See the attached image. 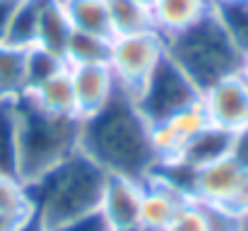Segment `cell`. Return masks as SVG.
I'll return each instance as SVG.
<instances>
[{
  "instance_id": "cell-1",
  "label": "cell",
  "mask_w": 248,
  "mask_h": 231,
  "mask_svg": "<svg viewBox=\"0 0 248 231\" xmlns=\"http://www.w3.org/2000/svg\"><path fill=\"white\" fill-rule=\"evenodd\" d=\"M80 150L106 173L142 183L159 161L152 145V123L121 87L106 106L80 121Z\"/></svg>"
},
{
  "instance_id": "cell-2",
  "label": "cell",
  "mask_w": 248,
  "mask_h": 231,
  "mask_svg": "<svg viewBox=\"0 0 248 231\" xmlns=\"http://www.w3.org/2000/svg\"><path fill=\"white\" fill-rule=\"evenodd\" d=\"M106 176L108 173L92 156L78 150L39 181L27 185L31 210L46 229L101 210Z\"/></svg>"
},
{
  "instance_id": "cell-3",
  "label": "cell",
  "mask_w": 248,
  "mask_h": 231,
  "mask_svg": "<svg viewBox=\"0 0 248 231\" xmlns=\"http://www.w3.org/2000/svg\"><path fill=\"white\" fill-rule=\"evenodd\" d=\"M17 173L24 185L39 181L53 166L80 150V118L41 108L27 94L15 99Z\"/></svg>"
},
{
  "instance_id": "cell-4",
  "label": "cell",
  "mask_w": 248,
  "mask_h": 231,
  "mask_svg": "<svg viewBox=\"0 0 248 231\" xmlns=\"http://www.w3.org/2000/svg\"><path fill=\"white\" fill-rule=\"evenodd\" d=\"M164 44L169 58L190 77V82L200 92L222 77L239 73L244 56L215 7L188 29L166 36Z\"/></svg>"
},
{
  "instance_id": "cell-5",
  "label": "cell",
  "mask_w": 248,
  "mask_h": 231,
  "mask_svg": "<svg viewBox=\"0 0 248 231\" xmlns=\"http://www.w3.org/2000/svg\"><path fill=\"white\" fill-rule=\"evenodd\" d=\"M200 94L202 92L190 82V77L169 58V53H164V58L150 73L147 82L133 96V101L138 104L142 116L155 125V123L169 118L171 113L198 104Z\"/></svg>"
},
{
  "instance_id": "cell-6",
  "label": "cell",
  "mask_w": 248,
  "mask_h": 231,
  "mask_svg": "<svg viewBox=\"0 0 248 231\" xmlns=\"http://www.w3.org/2000/svg\"><path fill=\"white\" fill-rule=\"evenodd\" d=\"M166 44L157 31L135 34V36H116L111 41V58L108 68L116 77V84L135 96L140 87L147 82L150 73L164 58Z\"/></svg>"
},
{
  "instance_id": "cell-7",
  "label": "cell",
  "mask_w": 248,
  "mask_h": 231,
  "mask_svg": "<svg viewBox=\"0 0 248 231\" xmlns=\"http://www.w3.org/2000/svg\"><path fill=\"white\" fill-rule=\"evenodd\" d=\"M210 125L236 133L248 125V82L239 73L217 79L200 94Z\"/></svg>"
},
{
  "instance_id": "cell-8",
  "label": "cell",
  "mask_w": 248,
  "mask_h": 231,
  "mask_svg": "<svg viewBox=\"0 0 248 231\" xmlns=\"http://www.w3.org/2000/svg\"><path fill=\"white\" fill-rule=\"evenodd\" d=\"M207 125H210V121H207V113L200 101L155 123L152 125V145H155L157 156L159 159L178 156L188 147V142L195 140Z\"/></svg>"
},
{
  "instance_id": "cell-9",
  "label": "cell",
  "mask_w": 248,
  "mask_h": 231,
  "mask_svg": "<svg viewBox=\"0 0 248 231\" xmlns=\"http://www.w3.org/2000/svg\"><path fill=\"white\" fill-rule=\"evenodd\" d=\"M244 166L232 156H219L205 166L195 169V188H193V200L198 202H212V205H232V200L239 193L241 178H244Z\"/></svg>"
},
{
  "instance_id": "cell-10",
  "label": "cell",
  "mask_w": 248,
  "mask_h": 231,
  "mask_svg": "<svg viewBox=\"0 0 248 231\" xmlns=\"http://www.w3.org/2000/svg\"><path fill=\"white\" fill-rule=\"evenodd\" d=\"M142 193L145 183L125 176H106L104 198H101V212L108 219L113 229L121 227H135L140 224V207H142Z\"/></svg>"
},
{
  "instance_id": "cell-11",
  "label": "cell",
  "mask_w": 248,
  "mask_h": 231,
  "mask_svg": "<svg viewBox=\"0 0 248 231\" xmlns=\"http://www.w3.org/2000/svg\"><path fill=\"white\" fill-rule=\"evenodd\" d=\"M73 77V89H75V106H78V118L84 121L92 113H96L106 101L113 96L118 89L116 77L111 73L108 63L99 65H68Z\"/></svg>"
},
{
  "instance_id": "cell-12",
  "label": "cell",
  "mask_w": 248,
  "mask_h": 231,
  "mask_svg": "<svg viewBox=\"0 0 248 231\" xmlns=\"http://www.w3.org/2000/svg\"><path fill=\"white\" fill-rule=\"evenodd\" d=\"M186 202L190 200L178 190H173L171 185L157 178H147L142 193V207H140V227H145L147 231H164Z\"/></svg>"
},
{
  "instance_id": "cell-13",
  "label": "cell",
  "mask_w": 248,
  "mask_h": 231,
  "mask_svg": "<svg viewBox=\"0 0 248 231\" xmlns=\"http://www.w3.org/2000/svg\"><path fill=\"white\" fill-rule=\"evenodd\" d=\"M212 7H215L212 0H155L152 15L157 34L162 39L178 34L190 24L200 22L205 15H210Z\"/></svg>"
},
{
  "instance_id": "cell-14",
  "label": "cell",
  "mask_w": 248,
  "mask_h": 231,
  "mask_svg": "<svg viewBox=\"0 0 248 231\" xmlns=\"http://www.w3.org/2000/svg\"><path fill=\"white\" fill-rule=\"evenodd\" d=\"M73 34V24L68 19V12L61 0H44L39 12V27H36V44L39 48L58 56L65 61L68 41Z\"/></svg>"
},
{
  "instance_id": "cell-15",
  "label": "cell",
  "mask_w": 248,
  "mask_h": 231,
  "mask_svg": "<svg viewBox=\"0 0 248 231\" xmlns=\"http://www.w3.org/2000/svg\"><path fill=\"white\" fill-rule=\"evenodd\" d=\"M31 101H36L41 108L58 113V116H75L78 118V106H75V89H73V77L70 68L58 70L56 75L46 77L41 84L27 92Z\"/></svg>"
},
{
  "instance_id": "cell-16",
  "label": "cell",
  "mask_w": 248,
  "mask_h": 231,
  "mask_svg": "<svg viewBox=\"0 0 248 231\" xmlns=\"http://www.w3.org/2000/svg\"><path fill=\"white\" fill-rule=\"evenodd\" d=\"M75 31L113 39L111 15L106 0H61Z\"/></svg>"
},
{
  "instance_id": "cell-17",
  "label": "cell",
  "mask_w": 248,
  "mask_h": 231,
  "mask_svg": "<svg viewBox=\"0 0 248 231\" xmlns=\"http://www.w3.org/2000/svg\"><path fill=\"white\" fill-rule=\"evenodd\" d=\"M106 2H108L111 27H113V39L157 31L152 7H147L138 0H106Z\"/></svg>"
},
{
  "instance_id": "cell-18",
  "label": "cell",
  "mask_w": 248,
  "mask_h": 231,
  "mask_svg": "<svg viewBox=\"0 0 248 231\" xmlns=\"http://www.w3.org/2000/svg\"><path fill=\"white\" fill-rule=\"evenodd\" d=\"M27 51L0 44V99H19L27 94Z\"/></svg>"
},
{
  "instance_id": "cell-19",
  "label": "cell",
  "mask_w": 248,
  "mask_h": 231,
  "mask_svg": "<svg viewBox=\"0 0 248 231\" xmlns=\"http://www.w3.org/2000/svg\"><path fill=\"white\" fill-rule=\"evenodd\" d=\"M229 150H232V133L215 128V125H207L195 140L188 142V147L178 154V159H183L186 164L198 169V166H205L219 156H227Z\"/></svg>"
},
{
  "instance_id": "cell-20",
  "label": "cell",
  "mask_w": 248,
  "mask_h": 231,
  "mask_svg": "<svg viewBox=\"0 0 248 231\" xmlns=\"http://www.w3.org/2000/svg\"><path fill=\"white\" fill-rule=\"evenodd\" d=\"M41 2L44 0H19L17 2L2 44L19 46V48H31L36 44V27H39Z\"/></svg>"
},
{
  "instance_id": "cell-21",
  "label": "cell",
  "mask_w": 248,
  "mask_h": 231,
  "mask_svg": "<svg viewBox=\"0 0 248 231\" xmlns=\"http://www.w3.org/2000/svg\"><path fill=\"white\" fill-rule=\"evenodd\" d=\"M111 41L113 39H104V36H94V34H84L75 31L70 34L68 41V51H65V63L68 65H99V63H108L111 58Z\"/></svg>"
},
{
  "instance_id": "cell-22",
  "label": "cell",
  "mask_w": 248,
  "mask_h": 231,
  "mask_svg": "<svg viewBox=\"0 0 248 231\" xmlns=\"http://www.w3.org/2000/svg\"><path fill=\"white\" fill-rule=\"evenodd\" d=\"M0 173L17 176V116L15 99H0Z\"/></svg>"
},
{
  "instance_id": "cell-23",
  "label": "cell",
  "mask_w": 248,
  "mask_h": 231,
  "mask_svg": "<svg viewBox=\"0 0 248 231\" xmlns=\"http://www.w3.org/2000/svg\"><path fill=\"white\" fill-rule=\"evenodd\" d=\"M68 68V63L39 46H31L27 51V92L34 89L36 84H41L46 77L56 75L58 70Z\"/></svg>"
},
{
  "instance_id": "cell-24",
  "label": "cell",
  "mask_w": 248,
  "mask_h": 231,
  "mask_svg": "<svg viewBox=\"0 0 248 231\" xmlns=\"http://www.w3.org/2000/svg\"><path fill=\"white\" fill-rule=\"evenodd\" d=\"M0 212L7 215H31V200L27 185L10 173H0Z\"/></svg>"
},
{
  "instance_id": "cell-25",
  "label": "cell",
  "mask_w": 248,
  "mask_h": 231,
  "mask_svg": "<svg viewBox=\"0 0 248 231\" xmlns=\"http://www.w3.org/2000/svg\"><path fill=\"white\" fill-rule=\"evenodd\" d=\"M164 231H210L207 219H205V212H202V205L198 200L186 202L176 212V217L169 222V227Z\"/></svg>"
},
{
  "instance_id": "cell-26",
  "label": "cell",
  "mask_w": 248,
  "mask_h": 231,
  "mask_svg": "<svg viewBox=\"0 0 248 231\" xmlns=\"http://www.w3.org/2000/svg\"><path fill=\"white\" fill-rule=\"evenodd\" d=\"M210 231H239L241 215L229 210L227 205H212V202H200Z\"/></svg>"
},
{
  "instance_id": "cell-27",
  "label": "cell",
  "mask_w": 248,
  "mask_h": 231,
  "mask_svg": "<svg viewBox=\"0 0 248 231\" xmlns=\"http://www.w3.org/2000/svg\"><path fill=\"white\" fill-rule=\"evenodd\" d=\"M48 231H113V227L108 224V219L104 217L101 210H94L89 215H82L73 222H65L61 227H53Z\"/></svg>"
},
{
  "instance_id": "cell-28",
  "label": "cell",
  "mask_w": 248,
  "mask_h": 231,
  "mask_svg": "<svg viewBox=\"0 0 248 231\" xmlns=\"http://www.w3.org/2000/svg\"><path fill=\"white\" fill-rule=\"evenodd\" d=\"M229 154L244 166L248 169V125H244L241 130L232 133V150Z\"/></svg>"
},
{
  "instance_id": "cell-29",
  "label": "cell",
  "mask_w": 248,
  "mask_h": 231,
  "mask_svg": "<svg viewBox=\"0 0 248 231\" xmlns=\"http://www.w3.org/2000/svg\"><path fill=\"white\" fill-rule=\"evenodd\" d=\"M229 210H234L236 215H244V212H248V169L244 171V178H241L239 193H236V198L232 200Z\"/></svg>"
},
{
  "instance_id": "cell-30",
  "label": "cell",
  "mask_w": 248,
  "mask_h": 231,
  "mask_svg": "<svg viewBox=\"0 0 248 231\" xmlns=\"http://www.w3.org/2000/svg\"><path fill=\"white\" fill-rule=\"evenodd\" d=\"M17 2L19 0H0V44L5 41V34H7V27H10V19H12Z\"/></svg>"
},
{
  "instance_id": "cell-31",
  "label": "cell",
  "mask_w": 248,
  "mask_h": 231,
  "mask_svg": "<svg viewBox=\"0 0 248 231\" xmlns=\"http://www.w3.org/2000/svg\"><path fill=\"white\" fill-rule=\"evenodd\" d=\"M29 215H7L0 212V231H19Z\"/></svg>"
},
{
  "instance_id": "cell-32",
  "label": "cell",
  "mask_w": 248,
  "mask_h": 231,
  "mask_svg": "<svg viewBox=\"0 0 248 231\" xmlns=\"http://www.w3.org/2000/svg\"><path fill=\"white\" fill-rule=\"evenodd\" d=\"M19 231H48V229H46V227H44V222H41V219L31 212V215L27 217V222L22 224V229H19Z\"/></svg>"
},
{
  "instance_id": "cell-33",
  "label": "cell",
  "mask_w": 248,
  "mask_h": 231,
  "mask_svg": "<svg viewBox=\"0 0 248 231\" xmlns=\"http://www.w3.org/2000/svg\"><path fill=\"white\" fill-rule=\"evenodd\" d=\"M239 75L244 77L248 82V51H244V56H241V65H239Z\"/></svg>"
},
{
  "instance_id": "cell-34",
  "label": "cell",
  "mask_w": 248,
  "mask_h": 231,
  "mask_svg": "<svg viewBox=\"0 0 248 231\" xmlns=\"http://www.w3.org/2000/svg\"><path fill=\"white\" fill-rule=\"evenodd\" d=\"M248 0H212V5H246Z\"/></svg>"
},
{
  "instance_id": "cell-35",
  "label": "cell",
  "mask_w": 248,
  "mask_h": 231,
  "mask_svg": "<svg viewBox=\"0 0 248 231\" xmlns=\"http://www.w3.org/2000/svg\"><path fill=\"white\" fill-rule=\"evenodd\" d=\"M239 231H248V212L241 215V224H239Z\"/></svg>"
},
{
  "instance_id": "cell-36",
  "label": "cell",
  "mask_w": 248,
  "mask_h": 231,
  "mask_svg": "<svg viewBox=\"0 0 248 231\" xmlns=\"http://www.w3.org/2000/svg\"><path fill=\"white\" fill-rule=\"evenodd\" d=\"M113 231H147V229L140 227V224H135V227H121V229H113Z\"/></svg>"
},
{
  "instance_id": "cell-37",
  "label": "cell",
  "mask_w": 248,
  "mask_h": 231,
  "mask_svg": "<svg viewBox=\"0 0 248 231\" xmlns=\"http://www.w3.org/2000/svg\"><path fill=\"white\" fill-rule=\"evenodd\" d=\"M138 2H142V5H147V7H152V5H155V0H138Z\"/></svg>"
}]
</instances>
